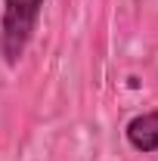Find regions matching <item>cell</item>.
Returning <instances> with one entry per match:
<instances>
[{
    "label": "cell",
    "instance_id": "cell-1",
    "mask_svg": "<svg viewBox=\"0 0 158 161\" xmlns=\"http://www.w3.org/2000/svg\"><path fill=\"white\" fill-rule=\"evenodd\" d=\"M43 0H3V16H0V56L9 68H16L22 56L28 53L34 31L40 22Z\"/></svg>",
    "mask_w": 158,
    "mask_h": 161
},
{
    "label": "cell",
    "instance_id": "cell-2",
    "mask_svg": "<svg viewBox=\"0 0 158 161\" xmlns=\"http://www.w3.org/2000/svg\"><path fill=\"white\" fill-rule=\"evenodd\" d=\"M124 140L130 142V149H137L143 155L158 152V108L133 115L124 127Z\"/></svg>",
    "mask_w": 158,
    "mask_h": 161
}]
</instances>
